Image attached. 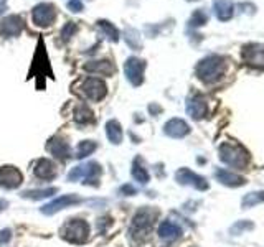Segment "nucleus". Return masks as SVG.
<instances>
[{
    "mask_svg": "<svg viewBox=\"0 0 264 247\" xmlns=\"http://www.w3.org/2000/svg\"><path fill=\"white\" fill-rule=\"evenodd\" d=\"M224 68H226L224 58L208 56L196 64V76L200 78L203 83L210 84V83L218 81V79H221V76L224 75Z\"/></svg>",
    "mask_w": 264,
    "mask_h": 247,
    "instance_id": "f257e3e1",
    "label": "nucleus"
},
{
    "mask_svg": "<svg viewBox=\"0 0 264 247\" xmlns=\"http://www.w3.org/2000/svg\"><path fill=\"white\" fill-rule=\"evenodd\" d=\"M220 158L229 166H236V168H244L248 165L249 155L248 152L243 149L241 145L235 144H224L220 147Z\"/></svg>",
    "mask_w": 264,
    "mask_h": 247,
    "instance_id": "f03ea898",
    "label": "nucleus"
},
{
    "mask_svg": "<svg viewBox=\"0 0 264 247\" xmlns=\"http://www.w3.org/2000/svg\"><path fill=\"white\" fill-rule=\"evenodd\" d=\"M155 218H157V213L152 211V209H142L139 211L134 221H132L130 226V234L134 237H142V236H147L152 226L155 223Z\"/></svg>",
    "mask_w": 264,
    "mask_h": 247,
    "instance_id": "7ed1b4c3",
    "label": "nucleus"
},
{
    "mask_svg": "<svg viewBox=\"0 0 264 247\" xmlns=\"http://www.w3.org/2000/svg\"><path fill=\"white\" fill-rule=\"evenodd\" d=\"M89 236V226L86 224L81 219H73L63 231V237L68 239L70 242H76V244H81L84 242L86 239Z\"/></svg>",
    "mask_w": 264,
    "mask_h": 247,
    "instance_id": "20e7f679",
    "label": "nucleus"
},
{
    "mask_svg": "<svg viewBox=\"0 0 264 247\" xmlns=\"http://www.w3.org/2000/svg\"><path fill=\"white\" fill-rule=\"evenodd\" d=\"M31 18L33 23L37 26H42V28H46L55 23L56 20V9L53 4H38L31 12Z\"/></svg>",
    "mask_w": 264,
    "mask_h": 247,
    "instance_id": "39448f33",
    "label": "nucleus"
},
{
    "mask_svg": "<svg viewBox=\"0 0 264 247\" xmlns=\"http://www.w3.org/2000/svg\"><path fill=\"white\" fill-rule=\"evenodd\" d=\"M144 69H145V61L136 56L129 58L124 64L125 78L129 79L132 86H141L144 83Z\"/></svg>",
    "mask_w": 264,
    "mask_h": 247,
    "instance_id": "423d86ee",
    "label": "nucleus"
},
{
    "mask_svg": "<svg viewBox=\"0 0 264 247\" xmlns=\"http://www.w3.org/2000/svg\"><path fill=\"white\" fill-rule=\"evenodd\" d=\"M81 92L89 99V101H101V99L106 96V92H108V89H106V84L101 81V79L97 78H88L84 79L83 84H81Z\"/></svg>",
    "mask_w": 264,
    "mask_h": 247,
    "instance_id": "0eeeda50",
    "label": "nucleus"
},
{
    "mask_svg": "<svg viewBox=\"0 0 264 247\" xmlns=\"http://www.w3.org/2000/svg\"><path fill=\"white\" fill-rule=\"evenodd\" d=\"M22 173H20L15 166H4L0 168V186L4 188H17V186L22 183Z\"/></svg>",
    "mask_w": 264,
    "mask_h": 247,
    "instance_id": "6e6552de",
    "label": "nucleus"
},
{
    "mask_svg": "<svg viewBox=\"0 0 264 247\" xmlns=\"http://www.w3.org/2000/svg\"><path fill=\"white\" fill-rule=\"evenodd\" d=\"M23 30V18L20 15H9L2 22L4 37H18Z\"/></svg>",
    "mask_w": 264,
    "mask_h": 247,
    "instance_id": "1a4fd4ad",
    "label": "nucleus"
},
{
    "mask_svg": "<svg viewBox=\"0 0 264 247\" xmlns=\"http://www.w3.org/2000/svg\"><path fill=\"white\" fill-rule=\"evenodd\" d=\"M243 56H244V59H246L249 64L261 66V68H264V46H259V45H248V46H244Z\"/></svg>",
    "mask_w": 264,
    "mask_h": 247,
    "instance_id": "9d476101",
    "label": "nucleus"
},
{
    "mask_svg": "<svg viewBox=\"0 0 264 247\" xmlns=\"http://www.w3.org/2000/svg\"><path fill=\"white\" fill-rule=\"evenodd\" d=\"M81 201H83V199L79 198V196H75V195H64V196H61V198L55 199L53 203L46 204L42 211L45 213V215H53V213H56V211H59V209L66 208V206L76 204V203H81Z\"/></svg>",
    "mask_w": 264,
    "mask_h": 247,
    "instance_id": "9b49d317",
    "label": "nucleus"
},
{
    "mask_svg": "<svg viewBox=\"0 0 264 247\" xmlns=\"http://www.w3.org/2000/svg\"><path fill=\"white\" fill-rule=\"evenodd\" d=\"M84 69L88 73H96V75L112 76L116 73V66L109 59H101V61H89L88 64H84Z\"/></svg>",
    "mask_w": 264,
    "mask_h": 247,
    "instance_id": "f8f14e48",
    "label": "nucleus"
},
{
    "mask_svg": "<svg viewBox=\"0 0 264 247\" xmlns=\"http://www.w3.org/2000/svg\"><path fill=\"white\" fill-rule=\"evenodd\" d=\"M177 180H178L180 183L193 185L195 188H198V190H207V188H208V183L205 182V178L195 175L193 171H190V170H187V168H183V170H180V171L177 173Z\"/></svg>",
    "mask_w": 264,
    "mask_h": 247,
    "instance_id": "ddd939ff",
    "label": "nucleus"
},
{
    "mask_svg": "<svg viewBox=\"0 0 264 247\" xmlns=\"http://www.w3.org/2000/svg\"><path fill=\"white\" fill-rule=\"evenodd\" d=\"M188 132H190V127L187 122L182 121V119H172V121L165 124V133H167L169 137L180 138L187 135Z\"/></svg>",
    "mask_w": 264,
    "mask_h": 247,
    "instance_id": "4468645a",
    "label": "nucleus"
},
{
    "mask_svg": "<svg viewBox=\"0 0 264 247\" xmlns=\"http://www.w3.org/2000/svg\"><path fill=\"white\" fill-rule=\"evenodd\" d=\"M207 101L200 96H195L188 99V104H187V111L188 114L193 117V119H202L205 114H207Z\"/></svg>",
    "mask_w": 264,
    "mask_h": 247,
    "instance_id": "2eb2a0df",
    "label": "nucleus"
},
{
    "mask_svg": "<svg viewBox=\"0 0 264 247\" xmlns=\"http://www.w3.org/2000/svg\"><path fill=\"white\" fill-rule=\"evenodd\" d=\"M46 149H48L56 158H63V160L68 158L70 153H71L70 145L66 144L64 140H61V138H51L50 144L46 145Z\"/></svg>",
    "mask_w": 264,
    "mask_h": 247,
    "instance_id": "dca6fc26",
    "label": "nucleus"
},
{
    "mask_svg": "<svg viewBox=\"0 0 264 247\" xmlns=\"http://www.w3.org/2000/svg\"><path fill=\"white\" fill-rule=\"evenodd\" d=\"M33 173L42 180H51L56 175V168L51 162H48V160H38Z\"/></svg>",
    "mask_w": 264,
    "mask_h": 247,
    "instance_id": "f3484780",
    "label": "nucleus"
},
{
    "mask_svg": "<svg viewBox=\"0 0 264 247\" xmlns=\"http://www.w3.org/2000/svg\"><path fill=\"white\" fill-rule=\"evenodd\" d=\"M216 178L220 180L223 185H228V186H241V185L246 183V180H244L243 177L236 175V173H231L228 170H218Z\"/></svg>",
    "mask_w": 264,
    "mask_h": 247,
    "instance_id": "a211bd4d",
    "label": "nucleus"
},
{
    "mask_svg": "<svg viewBox=\"0 0 264 247\" xmlns=\"http://www.w3.org/2000/svg\"><path fill=\"white\" fill-rule=\"evenodd\" d=\"M215 12H216V17L220 18L221 22H226V20L233 17V4H231L229 0H216Z\"/></svg>",
    "mask_w": 264,
    "mask_h": 247,
    "instance_id": "6ab92c4d",
    "label": "nucleus"
},
{
    "mask_svg": "<svg viewBox=\"0 0 264 247\" xmlns=\"http://www.w3.org/2000/svg\"><path fill=\"white\" fill-rule=\"evenodd\" d=\"M182 234V229L178 228L177 224L170 223V221H165L160 224V228H158V236L162 239H167V241H172V239H175Z\"/></svg>",
    "mask_w": 264,
    "mask_h": 247,
    "instance_id": "aec40b11",
    "label": "nucleus"
},
{
    "mask_svg": "<svg viewBox=\"0 0 264 247\" xmlns=\"http://www.w3.org/2000/svg\"><path fill=\"white\" fill-rule=\"evenodd\" d=\"M97 28L111 42H119V30L114 26V23L108 22V20H97Z\"/></svg>",
    "mask_w": 264,
    "mask_h": 247,
    "instance_id": "412c9836",
    "label": "nucleus"
},
{
    "mask_svg": "<svg viewBox=\"0 0 264 247\" xmlns=\"http://www.w3.org/2000/svg\"><path fill=\"white\" fill-rule=\"evenodd\" d=\"M106 132H108V137L112 144H121L122 140V129L119 125L117 121H109L106 124Z\"/></svg>",
    "mask_w": 264,
    "mask_h": 247,
    "instance_id": "4be33fe9",
    "label": "nucleus"
},
{
    "mask_svg": "<svg viewBox=\"0 0 264 247\" xmlns=\"http://www.w3.org/2000/svg\"><path fill=\"white\" fill-rule=\"evenodd\" d=\"M75 121L78 124H88V122H92L94 121V117H92V112L91 109H88V105H78V109L75 112Z\"/></svg>",
    "mask_w": 264,
    "mask_h": 247,
    "instance_id": "5701e85b",
    "label": "nucleus"
},
{
    "mask_svg": "<svg viewBox=\"0 0 264 247\" xmlns=\"http://www.w3.org/2000/svg\"><path fill=\"white\" fill-rule=\"evenodd\" d=\"M125 42H127V45L130 46L132 50H139L142 46L141 45V37H139L137 30H134V28L125 30Z\"/></svg>",
    "mask_w": 264,
    "mask_h": 247,
    "instance_id": "b1692460",
    "label": "nucleus"
},
{
    "mask_svg": "<svg viewBox=\"0 0 264 247\" xmlns=\"http://www.w3.org/2000/svg\"><path fill=\"white\" fill-rule=\"evenodd\" d=\"M76 31H78V25L73 22H68V23H64L61 31H59V37H61V40L66 43V42H70L71 37H75Z\"/></svg>",
    "mask_w": 264,
    "mask_h": 247,
    "instance_id": "393cba45",
    "label": "nucleus"
},
{
    "mask_svg": "<svg viewBox=\"0 0 264 247\" xmlns=\"http://www.w3.org/2000/svg\"><path fill=\"white\" fill-rule=\"evenodd\" d=\"M96 144L94 142H81L78 145V152H76V157L78 158H83L86 155H89V153H92L96 150Z\"/></svg>",
    "mask_w": 264,
    "mask_h": 247,
    "instance_id": "a878e982",
    "label": "nucleus"
},
{
    "mask_svg": "<svg viewBox=\"0 0 264 247\" xmlns=\"http://www.w3.org/2000/svg\"><path fill=\"white\" fill-rule=\"evenodd\" d=\"M208 22V17H207V13H205L203 10H196L193 12V15H191L190 18V26H202Z\"/></svg>",
    "mask_w": 264,
    "mask_h": 247,
    "instance_id": "bb28decb",
    "label": "nucleus"
},
{
    "mask_svg": "<svg viewBox=\"0 0 264 247\" xmlns=\"http://www.w3.org/2000/svg\"><path fill=\"white\" fill-rule=\"evenodd\" d=\"M53 193H56L55 188L42 190V191H26V193H23V196L25 198H31V199H42V198H46V196H51Z\"/></svg>",
    "mask_w": 264,
    "mask_h": 247,
    "instance_id": "cd10ccee",
    "label": "nucleus"
},
{
    "mask_svg": "<svg viewBox=\"0 0 264 247\" xmlns=\"http://www.w3.org/2000/svg\"><path fill=\"white\" fill-rule=\"evenodd\" d=\"M132 175H134V178L139 180L141 183H147L149 182V173L145 171V168H142V166H139V165H134Z\"/></svg>",
    "mask_w": 264,
    "mask_h": 247,
    "instance_id": "c85d7f7f",
    "label": "nucleus"
},
{
    "mask_svg": "<svg viewBox=\"0 0 264 247\" xmlns=\"http://www.w3.org/2000/svg\"><path fill=\"white\" fill-rule=\"evenodd\" d=\"M259 201H264V193H253V195L244 198L243 206L244 208H248V206H254L256 203H259Z\"/></svg>",
    "mask_w": 264,
    "mask_h": 247,
    "instance_id": "c756f323",
    "label": "nucleus"
},
{
    "mask_svg": "<svg viewBox=\"0 0 264 247\" xmlns=\"http://www.w3.org/2000/svg\"><path fill=\"white\" fill-rule=\"evenodd\" d=\"M66 7H68L70 12H73V13H79V12H83V9H84L81 0H70V2L66 4Z\"/></svg>",
    "mask_w": 264,
    "mask_h": 247,
    "instance_id": "7c9ffc66",
    "label": "nucleus"
},
{
    "mask_svg": "<svg viewBox=\"0 0 264 247\" xmlns=\"http://www.w3.org/2000/svg\"><path fill=\"white\" fill-rule=\"evenodd\" d=\"M7 239H10V231H4L2 236H0V244H4Z\"/></svg>",
    "mask_w": 264,
    "mask_h": 247,
    "instance_id": "2f4dec72",
    "label": "nucleus"
},
{
    "mask_svg": "<svg viewBox=\"0 0 264 247\" xmlns=\"http://www.w3.org/2000/svg\"><path fill=\"white\" fill-rule=\"evenodd\" d=\"M5 10H7V2L5 0H0V15H2Z\"/></svg>",
    "mask_w": 264,
    "mask_h": 247,
    "instance_id": "473e14b6",
    "label": "nucleus"
},
{
    "mask_svg": "<svg viewBox=\"0 0 264 247\" xmlns=\"http://www.w3.org/2000/svg\"><path fill=\"white\" fill-rule=\"evenodd\" d=\"M4 206H5V203H4V201H0V209H2Z\"/></svg>",
    "mask_w": 264,
    "mask_h": 247,
    "instance_id": "72a5a7b5",
    "label": "nucleus"
},
{
    "mask_svg": "<svg viewBox=\"0 0 264 247\" xmlns=\"http://www.w3.org/2000/svg\"><path fill=\"white\" fill-rule=\"evenodd\" d=\"M188 2H193V0H188Z\"/></svg>",
    "mask_w": 264,
    "mask_h": 247,
    "instance_id": "f704fd0d",
    "label": "nucleus"
}]
</instances>
